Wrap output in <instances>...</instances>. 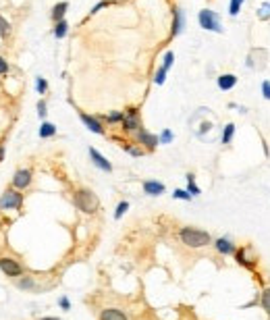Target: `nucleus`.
<instances>
[{"label":"nucleus","instance_id":"nucleus-12","mask_svg":"<svg viewBox=\"0 0 270 320\" xmlns=\"http://www.w3.org/2000/svg\"><path fill=\"white\" fill-rule=\"evenodd\" d=\"M183 27H185V15H183L181 9H175V13H173V29H171V36L177 38L179 34L183 31Z\"/></svg>","mask_w":270,"mask_h":320},{"label":"nucleus","instance_id":"nucleus-7","mask_svg":"<svg viewBox=\"0 0 270 320\" xmlns=\"http://www.w3.org/2000/svg\"><path fill=\"white\" fill-rule=\"evenodd\" d=\"M31 171H27V169H19L17 173H15V177H13V187L15 189H19V191H23V189H27L29 185H31Z\"/></svg>","mask_w":270,"mask_h":320},{"label":"nucleus","instance_id":"nucleus-28","mask_svg":"<svg viewBox=\"0 0 270 320\" xmlns=\"http://www.w3.org/2000/svg\"><path fill=\"white\" fill-rule=\"evenodd\" d=\"M11 34V23L0 15V36H9Z\"/></svg>","mask_w":270,"mask_h":320},{"label":"nucleus","instance_id":"nucleus-11","mask_svg":"<svg viewBox=\"0 0 270 320\" xmlns=\"http://www.w3.org/2000/svg\"><path fill=\"white\" fill-rule=\"evenodd\" d=\"M89 158H92V163H94L100 171H104V173H110V171H112L110 160H106V156H102L96 148H89Z\"/></svg>","mask_w":270,"mask_h":320},{"label":"nucleus","instance_id":"nucleus-19","mask_svg":"<svg viewBox=\"0 0 270 320\" xmlns=\"http://www.w3.org/2000/svg\"><path fill=\"white\" fill-rule=\"evenodd\" d=\"M66 31H69V23H66L64 19H62V21H58V23H54V38H56V40L64 38V36H66Z\"/></svg>","mask_w":270,"mask_h":320},{"label":"nucleus","instance_id":"nucleus-39","mask_svg":"<svg viewBox=\"0 0 270 320\" xmlns=\"http://www.w3.org/2000/svg\"><path fill=\"white\" fill-rule=\"evenodd\" d=\"M3 158H5V148L0 146V163H3Z\"/></svg>","mask_w":270,"mask_h":320},{"label":"nucleus","instance_id":"nucleus-10","mask_svg":"<svg viewBox=\"0 0 270 320\" xmlns=\"http://www.w3.org/2000/svg\"><path fill=\"white\" fill-rule=\"evenodd\" d=\"M79 119L81 123L92 131V133H98V135H104V125L100 123L98 117H92V114H85V112H79Z\"/></svg>","mask_w":270,"mask_h":320},{"label":"nucleus","instance_id":"nucleus-14","mask_svg":"<svg viewBox=\"0 0 270 320\" xmlns=\"http://www.w3.org/2000/svg\"><path fill=\"white\" fill-rule=\"evenodd\" d=\"M164 183L160 181H144V194L148 196H162L164 194Z\"/></svg>","mask_w":270,"mask_h":320},{"label":"nucleus","instance_id":"nucleus-9","mask_svg":"<svg viewBox=\"0 0 270 320\" xmlns=\"http://www.w3.org/2000/svg\"><path fill=\"white\" fill-rule=\"evenodd\" d=\"M212 245H214V249L218 251V254H222V256H233L235 251H237L233 239H229V237H218V239L212 241Z\"/></svg>","mask_w":270,"mask_h":320},{"label":"nucleus","instance_id":"nucleus-8","mask_svg":"<svg viewBox=\"0 0 270 320\" xmlns=\"http://www.w3.org/2000/svg\"><path fill=\"white\" fill-rule=\"evenodd\" d=\"M0 270H3L7 277H21V274H23L21 264L13 258H0Z\"/></svg>","mask_w":270,"mask_h":320},{"label":"nucleus","instance_id":"nucleus-34","mask_svg":"<svg viewBox=\"0 0 270 320\" xmlns=\"http://www.w3.org/2000/svg\"><path fill=\"white\" fill-rule=\"evenodd\" d=\"M110 5H112V3H110V0H102V3H98V5H96V7L92 9V11H89V15H96L98 11H102L104 7H110Z\"/></svg>","mask_w":270,"mask_h":320},{"label":"nucleus","instance_id":"nucleus-23","mask_svg":"<svg viewBox=\"0 0 270 320\" xmlns=\"http://www.w3.org/2000/svg\"><path fill=\"white\" fill-rule=\"evenodd\" d=\"M187 191H189L191 196H199V194H201V191H199V187L195 185V179H193V175H191V173L187 175Z\"/></svg>","mask_w":270,"mask_h":320},{"label":"nucleus","instance_id":"nucleus-18","mask_svg":"<svg viewBox=\"0 0 270 320\" xmlns=\"http://www.w3.org/2000/svg\"><path fill=\"white\" fill-rule=\"evenodd\" d=\"M56 135V125L48 123V121H44L40 125V137H44V140H48V137H54Z\"/></svg>","mask_w":270,"mask_h":320},{"label":"nucleus","instance_id":"nucleus-15","mask_svg":"<svg viewBox=\"0 0 270 320\" xmlns=\"http://www.w3.org/2000/svg\"><path fill=\"white\" fill-rule=\"evenodd\" d=\"M235 262L239 264V266H243V268H254V260H250V258H247V247H239L237 251H235Z\"/></svg>","mask_w":270,"mask_h":320},{"label":"nucleus","instance_id":"nucleus-21","mask_svg":"<svg viewBox=\"0 0 270 320\" xmlns=\"http://www.w3.org/2000/svg\"><path fill=\"white\" fill-rule=\"evenodd\" d=\"M260 302H262V310H264V312L268 314V318H270V287H266V289L262 291Z\"/></svg>","mask_w":270,"mask_h":320},{"label":"nucleus","instance_id":"nucleus-26","mask_svg":"<svg viewBox=\"0 0 270 320\" xmlns=\"http://www.w3.org/2000/svg\"><path fill=\"white\" fill-rule=\"evenodd\" d=\"M173 198L175 200H185V202H189L193 196L187 191V189H175V194H173Z\"/></svg>","mask_w":270,"mask_h":320},{"label":"nucleus","instance_id":"nucleus-32","mask_svg":"<svg viewBox=\"0 0 270 320\" xmlns=\"http://www.w3.org/2000/svg\"><path fill=\"white\" fill-rule=\"evenodd\" d=\"M270 17V3H264L260 9H258V19H268Z\"/></svg>","mask_w":270,"mask_h":320},{"label":"nucleus","instance_id":"nucleus-1","mask_svg":"<svg viewBox=\"0 0 270 320\" xmlns=\"http://www.w3.org/2000/svg\"><path fill=\"white\" fill-rule=\"evenodd\" d=\"M179 239H181L183 245H187L191 249H199V247H206L212 243V235L208 231L195 229V227H183L179 231Z\"/></svg>","mask_w":270,"mask_h":320},{"label":"nucleus","instance_id":"nucleus-5","mask_svg":"<svg viewBox=\"0 0 270 320\" xmlns=\"http://www.w3.org/2000/svg\"><path fill=\"white\" fill-rule=\"evenodd\" d=\"M123 131L131 133V131H140L142 129V117H140V110L138 108H127L125 112V119H123Z\"/></svg>","mask_w":270,"mask_h":320},{"label":"nucleus","instance_id":"nucleus-33","mask_svg":"<svg viewBox=\"0 0 270 320\" xmlns=\"http://www.w3.org/2000/svg\"><path fill=\"white\" fill-rule=\"evenodd\" d=\"M38 114H40V119H46V114H48V110H46V102H44V100L38 102Z\"/></svg>","mask_w":270,"mask_h":320},{"label":"nucleus","instance_id":"nucleus-20","mask_svg":"<svg viewBox=\"0 0 270 320\" xmlns=\"http://www.w3.org/2000/svg\"><path fill=\"white\" fill-rule=\"evenodd\" d=\"M233 135H235V125L233 123H227V127L222 129V144L229 146L233 142Z\"/></svg>","mask_w":270,"mask_h":320},{"label":"nucleus","instance_id":"nucleus-6","mask_svg":"<svg viewBox=\"0 0 270 320\" xmlns=\"http://www.w3.org/2000/svg\"><path fill=\"white\" fill-rule=\"evenodd\" d=\"M135 137H138V142L142 144V146H146L150 152L152 150H156V146L160 144V140H158V135H154V133H150L148 129H140V131H135Z\"/></svg>","mask_w":270,"mask_h":320},{"label":"nucleus","instance_id":"nucleus-40","mask_svg":"<svg viewBox=\"0 0 270 320\" xmlns=\"http://www.w3.org/2000/svg\"><path fill=\"white\" fill-rule=\"evenodd\" d=\"M40 320H60V318H54V316H46V318H40Z\"/></svg>","mask_w":270,"mask_h":320},{"label":"nucleus","instance_id":"nucleus-37","mask_svg":"<svg viewBox=\"0 0 270 320\" xmlns=\"http://www.w3.org/2000/svg\"><path fill=\"white\" fill-rule=\"evenodd\" d=\"M7 73H9V62H7V58L0 56V75H7Z\"/></svg>","mask_w":270,"mask_h":320},{"label":"nucleus","instance_id":"nucleus-30","mask_svg":"<svg viewBox=\"0 0 270 320\" xmlns=\"http://www.w3.org/2000/svg\"><path fill=\"white\" fill-rule=\"evenodd\" d=\"M123 119H125V112H110L106 117L108 123H123Z\"/></svg>","mask_w":270,"mask_h":320},{"label":"nucleus","instance_id":"nucleus-16","mask_svg":"<svg viewBox=\"0 0 270 320\" xmlns=\"http://www.w3.org/2000/svg\"><path fill=\"white\" fill-rule=\"evenodd\" d=\"M66 11H69V3H66V0H62V3L54 5V7H52V13H50L52 21H54V23L62 21V19H64V15H66Z\"/></svg>","mask_w":270,"mask_h":320},{"label":"nucleus","instance_id":"nucleus-4","mask_svg":"<svg viewBox=\"0 0 270 320\" xmlns=\"http://www.w3.org/2000/svg\"><path fill=\"white\" fill-rule=\"evenodd\" d=\"M21 206H23V194H19V189H7L0 198V210L21 208Z\"/></svg>","mask_w":270,"mask_h":320},{"label":"nucleus","instance_id":"nucleus-36","mask_svg":"<svg viewBox=\"0 0 270 320\" xmlns=\"http://www.w3.org/2000/svg\"><path fill=\"white\" fill-rule=\"evenodd\" d=\"M19 287H21V289H31V287H33V279H29V277H27V279H21V281H19Z\"/></svg>","mask_w":270,"mask_h":320},{"label":"nucleus","instance_id":"nucleus-38","mask_svg":"<svg viewBox=\"0 0 270 320\" xmlns=\"http://www.w3.org/2000/svg\"><path fill=\"white\" fill-rule=\"evenodd\" d=\"M58 304H60V308L62 310H71V302H69V297H60V300H58Z\"/></svg>","mask_w":270,"mask_h":320},{"label":"nucleus","instance_id":"nucleus-27","mask_svg":"<svg viewBox=\"0 0 270 320\" xmlns=\"http://www.w3.org/2000/svg\"><path fill=\"white\" fill-rule=\"evenodd\" d=\"M36 89H38V94H46V89H48V81L44 79V77H38V79H36Z\"/></svg>","mask_w":270,"mask_h":320},{"label":"nucleus","instance_id":"nucleus-13","mask_svg":"<svg viewBox=\"0 0 270 320\" xmlns=\"http://www.w3.org/2000/svg\"><path fill=\"white\" fill-rule=\"evenodd\" d=\"M216 83H218V89L229 91V89H233V87L237 85V75H233V73H222V75H218Z\"/></svg>","mask_w":270,"mask_h":320},{"label":"nucleus","instance_id":"nucleus-3","mask_svg":"<svg viewBox=\"0 0 270 320\" xmlns=\"http://www.w3.org/2000/svg\"><path fill=\"white\" fill-rule=\"evenodd\" d=\"M197 21H199V27L206 29V31H214V34H222V23H220V17L210 11V9H201L199 15H197Z\"/></svg>","mask_w":270,"mask_h":320},{"label":"nucleus","instance_id":"nucleus-2","mask_svg":"<svg viewBox=\"0 0 270 320\" xmlns=\"http://www.w3.org/2000/svg\"><path fill=\"white\" fill-rule=\"evenodd\" d=\"M73 202L83 214H94L100 208V200L92 189H77L73 196Z\"/></svg>","mask_w":270,"mask_h":320},{"label":"nucleus","instance_id":"nucleus-35","mask_svg":"<svg viewBox=\"0 0 270 320\" xmlns=\"http://www.w3.org/2000/svg\"><path fill=\"white\" fill-rule=\"evenodd\" d=\"M262 96H264L266 100H270V81H268V79L262 81Z\"/></svg>","mask_w":270,"mask_h":320},{"label":"nucleus","instance_id":"nucleus-24","mask_svg":"<svg viewBox=\"0 0 270 320\" xmlns=\"http://www.w3.org/2000/svg\"><path fill=\"white\" fill-rule=\"evenodd\" d=\"M166 73H168L166 69H164V67H160L158 71H156V75H154V83H156V85H162V83L166 81Z\"/></svg>","mask_w":270,"mask_h":320},{"label":"nucleus","instance_id":"nucleus-29","mask_svg":"<svg viewBox=\"0 0 270 320\" xmlns=\"http://www.w3.org/2000/svg\"><path fill=\"white\" fill-rule=\"evenodd\" d=\"M127 210H129V202H119L117 210H115V218L119 220V218H121V216H123V214H125Z\"/></svg>","mask_w":270,"mask_h":320},{"label":"nucleus","instance_id":"nucleus-22","mask_svg":"<svg viewBox=\"0 0 270 320\" xmlns=\"http://www.w3.org/2000/svg\"><path fill=\"white\" fill-rule=\"evenodd\" d=\"M245 0H231V5H229V15L231 17H237L241 13V7H243Z\"/></svg>","mask_w":270,"mask_h":320},{"label":"nucleus","instance_id":"nucleus-17","mask_svg":"<svg viewBox=\"0 0 270 320\" xmlns=\"http://www.w3.org/2000/svg\"><path fill=\"white\" fill-rule=\"evenodd\" d=\"M100 320H127V316L119 308H106L100 312Z\"/></svg>","mask_w":270,"mask_h":320},{"label":"nucleus","instance_id":"nucleus-31","mask_svg":"<svg viewBox=\"0 0 270 320\" xmlns=\"http://www.w3.org/2000/svg\"><path fill=\"white\" fill-rule=\"evenodd\" d=\"M173 62H175V52H173V50H168V52L164 54V58H162V67L168 71V69L173 67Z\"/></svg>","mask_w":270,"mask_h":320},{"label":"nucleus","instance_id":"nucleus-25","mask_svg":"<svg viewBox=\"0 0 270 320\" xmlns=\"http://www.w3.org/2000/svg\"><path fill=\"white\" fill-rule=\"evenodd\" d=\"M158 140H160V144H171L175 140V135H173L171 129H162V133L158 135Z\"/></svg>","mask_w":270,"mask_h":320}]
</instances>
